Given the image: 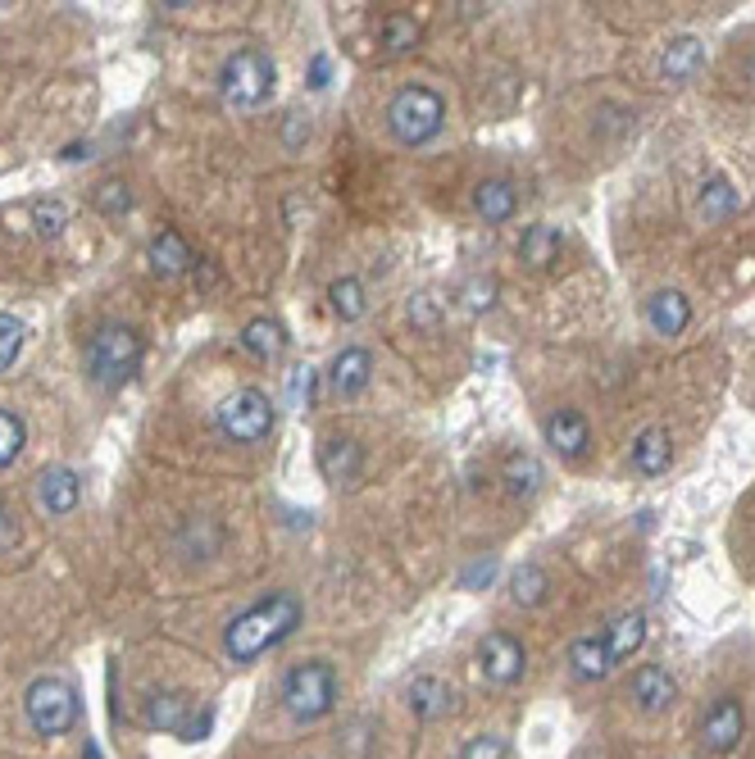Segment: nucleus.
Here are the masks:
<instances>
[{
    "instance_id": "obj_1",
    "label": "nucleus",
    "mask_w": 755,
    "mask_h": 759,
    "mask_svg": "<svg viewBox=\"0 0 755 759\" xmlns=\"http://www.w3.org/2000/svg\"><path fill=\"white\" fill-rule=\"evenodd\" d=\"M300 619H306V605H300L296 591H269L259 605H251L246 614H237L223 628V651H228L233 664H255L264 651L283 646L300 628Z\"/></svg>"
},
{
    "instance_id": "obj_2",
    "label": "nucleus",
    "mask_w": 755,
    "mask_h": 759,
    "mask_svg": "<svg viewBox=\"0 0 755 759\" xmlns=\"http://www.w3.org/2000/svg\"><path fill=\"white\" fill-rule=\"evenodd\" d=\"M283 709L296 718V724H319L337 709V696H342V677L328 660H300L283 673Z\"/></svg>"
},
{
    "instance_id": "obj_3",
    "label": "nucleus",
    "mask_w": 755,
    "mask_h": 759,
    "mask_svg": "<svg viewBox=\"0 0 755 759\" xmlns=\"http://www.w3.org/2000/svg\"><path fill=\"white\" fill-rule=\"evenodd\" d=\"M141 364V332L128 323H100L87 341V373L105 392H119Z\"/></svg>"
},
{
    "instance_id": "obj_4",
    "label": "nucleus",
    "mask_w": 755,
    "mask_h": 759,
    "mask_svg": "<svg viewBox=\"0 0 755 759\" xmlns=\"http://www.w3.org/2000/svg\"><path fill=\"white\" fill-rule=\"evenodd\" d=\"M446 128V96L437 87H401L392 100H387V132L401 141V146H428L437 132Z\"/></svg>"
},
{
    "instance_id": "obj_5",
    "label": "nucleus",
    "mask_w": 755,
    "mask_h": 759,
    "mask_svg": "<svg viewBox=\"0 0 755 759\" xmlns=\"http://www.w3.org/2000/svg\"><path fill=\"white\" fill-rule=\"evenodd\" d=\"M23 714H28V728H32L36 737L55 741V737L73 733V724H78L83 705H78V692H73L64 677L42 673V677L28 682V692H23Z\"/></svg>"
},
{
    "instance_id": "obj_6",
    "label": "nucleus",
    "mask_w": 755,
    "mask_h": 759,
    "mask_svg": "<svg viewBox=\"0 0 755 759\" xmlns=\"http://www.w3.org/2000/svg\"><path fill=\"white\" fill-rule=\"evenodd\" d=\"M274 78H278V68L259 46H237L219 68V92L233 109H259L274 96Z\"/></svg>"
},
{
    "instance_id": "obj_7",
    "label": "nucleus",
    "mask_w": 755,
    "mask_h": 759,
    "mask_svg": "<svg viewBox=\"0 0 755 759\" xmlns=\"http://www.w3.org/2000/svg\"><path fill=\"white\" fill-rule=\"evenodd\" d=\"M214 424H219L223 437L237 441V446H259L264 437L274 432V400L264 396L259 387H242V392H233L228 400L219 405Z\"/></svg>"
},
{
    "instance_id": "obj_8",
    "label": "nucleus",
    "mask_w": 755,
    "mask_h": 759,
    "mask_svg": "<svg viewBox=\"0 0 755 759\" xmlns=\"http://www.w3.org/2000/svg\"><path fill=\"white\" fill-rule=\"evenodd\" d=\"M478 669H482V677L492 682V687H514V682L523 677V669H528V655L519 646V637L487 632L478 641Z\"/></svg>"
},
{
    "instance_id": "obj_9",
    "label": "nucleus",
    "mask_w": 755,
    "mask_h": 759,
    "mask_svg": "<svg viewBox=\"0 0 755 759\" xmlns=\"http://www.w3.org/2000/svg\"><path fill=\"white\" fill-rule=\"evenodd\" d=\"M746 733V709L737 696H720L701 718V741L710 755H729Z\"/></svg>"
},
{
    "instance_id": "obj_10",
    "label": "nucleus",
    "mask_w": 755,
    "mask_h": 759,
    "mask_svg": "<svg viewBox=\"0 0 755 759\" xmlns=\"http://www.w3.org/2000/svg\"><path fill=\"white\" fill-rule=\"evenodd\" d=\"M187 718H192V696L178 692V687H156V692H146L141 701V724L146 728H156V733H178L187 728Z\"/></svg>"
},
{
    "instance_id": "obj_11",
    "label": "nucleus",
    "mask_w": 755,
    "mask_h": 759,
    "mask_svg": "<svg viewBox=\"0 0 755 759\" xmlns=\"http://www.w3.org/2000/svg\"><path fill=\"white\" fill-rule=\"evenodd\" d=\"M542 437H546V446L560 455V460H583L587 446H592V428H587V419L578 409H555L551 419L542 424Z\"/></svg>"
},
{
    "instance_id": "obj_12",
    "label": "nucleus",
    "mask_w": 755,
    "mask_h": 759,
    "mask_svg": "<svg viewBox=\"0 0 755 759\" xmlns=\"http://www.w3.org/2000/svg\"><path fill=\"white\" fill-rule=\"evenodd\" d=\"M628 692H632L641 714H664L678 701V682H673V673L664 664H637Z\"/></svg>"
},
{
    "instance_id": "obj_13",
    "label": "nucleus",
    "mask_w": 755,
    "mask_h": 759,
    "mask_svg": "<svg viewBox=\"0 0 755 759\" xmlns=\"http://www.w3.org/2000/svg\"><path fill=\"white\" fill-rule=\"evenodd\" d=\"M405 705L414 718H424V724H437V718H446L450 709H456V692H450V682L437 677V673H419L405 687Z\"/></svg>"
},
{
    "instance_id": "obj_14",
    "label": "nucleus",
    "mask_w": 755,
    "mask_h": 759,
    "mask_svg": "<svg viewBox=\"0 0 755 759\" xmlns=\"http://www.w3.org/2000/svg\"><path fill=\"white\" fill-rule=\"evenodd\" d=\"M78 501H83V478L73 469L55 464V469H46L42 478H36V505H42L51 519L73 514V510H78Z\"/></svg>"
},
{
    "instance_id": "obj_15",
    "label": "nucleus",
    "mask_w": 755,
    "mask_h": 759,
    "mask_svg": "<svg viewBox=\"0 0 755 759\" xmlns=\"http://www.w3.org/2000/svg\"><path fill=\"white\" fill-rule=\"evenodd\" d=\"M364 469V446L355 437H323L319 441V473L332 482V487H347L355 482Z\"/></svg>"
},
{
    "instance_id": "obj_16",
    "label": "nucleus",
    "mask_w": 755,
    "mask_h": 759,
    "mask_svg": "<svg viewBox=\"0 0 755 759\" xmlns=\"http://www.w3.org/2000/svg\"><path fill=\"white\" fill-rule=\"evenodd\" d=\"M369 377H373V355L364 346L337 351V360L328 364V387H332V396H360L369 387Z\"/></svg>"
},
{
    "instance_id": "obj_17",
    "label": "nucleus",
    "mask_w": 755,
    "mask_h": 759,
    "mask_svg": "<svg viewBox=\"0 0 755 759\" xmlns=\"http://www.w3.org/2000/svg\"><path fill=\"white\" fill-rule=\"evenodd\" d=\"M474 210L487 227H497V223H510L514 210H519V192H514V182L510 178H482L474 186Z\"/></svg>"
},
{
    "instance_id": "obj_18",
    "label": "nucleus",
    "mask_w": 755,
    "mask_h": 759,
    "mask_svg": "<svg viewBox=\"0 0 755 759\" xmlns=\"http://www.w3.org/2000/svg\"><path fill=\"white\" fill-rule=\"evenodd\" d=\"M647 323L656 336H683L692 323V300L683 291H656L647 300Z\"/></svg>"
},
{
    "instance_id": "obj_19",
    "label": "nucleus",
    "mask_w": 755,
    "mask_h": 759,
    "mask_svg": "<svg viewBox=\"0 0 755 759\" xmlns=\"http://www.w3.org/2000/svg\"><path fill=\"white\" fill-rule=\"evenodd\" d=\"M669 464H673V441H669V432L664 428L637 432V441H632V469L641 478H660V473H669Z\"/></svg>"
},
{
    "instance_id": "obj_20",
    "label": "nucleus",
    "mask_w": 755,
    "mask_h": 759,
    "mask_svg": "<svg viewBox=\"0 0 755 759\" xmlns=\"http://www.w3.org/2000/svg\"><path fill=\"white\" fill-rule=\"evenodd\" d=\"M701 64H705V46L696 42V36H678V42H669L664 46V55H660V73H664V83H692L696 73H701Z\"/></svg>"
},
{
    "instance_id": "obj_21",
    "label": "nucleus",
    "mask_w": 755,
    "mask_h": 759,
    "mask_svg": "<svg viewBox=\"0 0 755 759\" xmlns=\"http://www.w3.org/2000/svg\"><path fill=\"white\" fill-rule=\"evenodd\" d=\"M606 646H610V660L615 664L632 660L641 646H647V614H641V610L615 614V623L606 628Z\"/></svg>"
},
{
    "instance_id": "obj_22",
    "label": "nucleus",
    "mask_w": 755,
    "mask_h": 759,
    "mask_svg": "<svg viewBox=\"0 0 755 759\" xmlns=\"http://www.w3.org/2000/svg\"><path fill=\"white\" fill-rule=\"evenodd\" d=\"M570 669L578 682H600L615 660H610V646H606V637H578L574 646H570Z\"/></svg>"
},
{
    "instance_id": "obj_23",
    "label": "nucleus",
    "mask_w": 755,
    "mask_h": 759,
    "mask_svg": "<svg viewBox=\"0 0 755 759\" xmlns=\"http://www.w3.org/2000/svg\"><path fill=\"white\" fill-rule=\"evenodd\" d=\"M146 259H150V269H156L160 278H182V274L196 264V259H192V246H187L178 233H160L156 242H150Z\"/></svg>"
},
{
    "instance_id": "obj_24",
    "label": "nucleus",
    "mask_w": 755,
    "mask_h": 759,
    "mask_svg": "<svg viewBox=\"0 0 755 759\" xmlns=\"http://www.w3.org/2000/svg\"><path fill=\"white\" fill-rule=\"evenodd\" d=\"M560 246H564L560 227H551V223H533V227L523 233V242H519V259L528 264V269H551V264L560 259Z\"/></svg>"
},
{
    "instance_id": "obj_25",
    "label": "nucleus",
    "mask_w": 755,
    "mask_h": 759,
    "mask_svg": "<svg viewBox=\"0 0 755 759\" xmlns=\"http://www.w3.org/2000/svg\"><path fill=\"white\" fill-rule=\"evenodd\" d=\"M242 346L255 355V360H278L287 351V328L278 319H251L242 328Z\"/></svg>"
},
{
    "instance_id": "obj_26",
    "label": "nucleus",
    "mask_w": 755,
    "mask_h": 759,
    "mask_svg": "<svg viewBox=\"0 0 755 759\" xmlns=\"http://www.w3.org/2000/svg\"><path fill=\"white\" fill-rule=\"evenodd\" d=\"M501 482L510 487V496H533V491L546 482V473L538 464V455L514 450V455H506V464H501Z\"/></svg>"
},
{
    "instance_id": "obj_27",
    "label": "nucleus",
    "mask_w": 755,
    "mask_h": 759,
    "mask_svg": "<svg viewBox=\"0 0 755 759\" xmlns=\"http://www.w3.org/2000/svg\"><path fill=\"white\" fill-rule=\"evenodd\" d=\"M328 306L332 314L342 319V323H360L369 314V296H364V282L360 278H337L328 287Z\"/></svg>"
},
{
    "instance_id": "obj_28",
    "label": "nucleus",
    "mask_w": 755,
    "mask_h": 759,
    "mask_svg": "<svg viewBox=\"0 0 755 759\" xmlns=\"http://www.w3.org/2000/svg\"><path fill=\"white\" fill-rule=\"evenodd\" d=\"M546 591H551V578L542 574L538 564L514 568V578H510V600H514V605H523V610H533V605H542V600H546Z\"/></svg>"
},
{
    "instance_id": "obj_29",
    "label": "nucleus",
    "mask_w": 755,
    "mask_h": 759,
    "mask_svg": "<svg viewBox=\"0 0 755 759\" xmlns=\"http://www.w3.org/2000/svg\"><path fill=\"white\" fill-rule=\"evenodd\" d=\"M28 446V428L14 409H0V469H10Z\"/></svg>"
},
{
    "instance_id": "obj_30",
    "label": "nucleus",
    "mask_w": 755,
    "mask_h": 759,
    "mask_svg": "<svg viewBox=\"0 0 755 759\" xmlns=\"http://www.w3.org/2000/svg\"><path fill=\"white\" fill-rule=\"evenodd\" d=\"M414 42H419V23H414L410 14H387L383 19V51L387 55H405V51H414Z\"/></svg>"
},
{
    "instance_id": "obj_31",
    "label": "nucleus",
    "mask_w": 755,
    "mask_h": 759,
    "mask_svg": "<svg viewBox=\"0 0 755 759\" xmlns=\"http://www.w3.org/2000/svg\"><path fill=\"white\" fill-rule=\"evenodd\" d=\"M32 227H36V233H42V237H60L64 233V227H68V205L64 201H32Z\"/></svg>"
},
{
    "instance_id": "obj_32",
    "label": "nucleus",
    "mask_w": 755,
    "mask_h": 759,
    "mask_svg": "<svg viewBox=\"0 0 755 759\" xmlns=\"http://www.w3.org/2000/svg\"><path fill=\"white\" fill-rule=\"evenodd\" d=\"M23 319H14V314H0V373H10L14 368V360L23 355Z\"/></svg>"
},
{
    "instance_id": "obj_33",
    "label": "nucleus",
    "mask_w": 755,
    "mask_h": 759,
    "mask_svg": "<svg viewBox=\"0 0 755 759\" xmlns=\"http://www.w3.org/2000/svg\"><path fill=\"white\" fill-rule=\"evenodd\" d=\"M733 205H737L733 182H729V178H710V186L701 192V214H705V218H724Z\"/></svg>"
},
{
    "instance_id": "obj_34",
    "label": "nucleus",
    "mask_w": 755,
    "mask_h": 759,
    "mask_svg": "<svg viewBox=\"0 0 755 759\" xmlns=\"http://www.w3.org/2000/svg\"><path fill=\"white\" fill-rule=\"evenodd\" d=\"M506 755H510V746H506V737H497V733H478V737H469L465 750H460V759H506Z\"/></svg>"
},
{
    "instance_id": "obj_35",
    "label": "nucleus",
    "mask_w": 755,
    "mask_h": 759,
    "mask_svg": "<svg viewBox=\"0 0 755 759\" xmlns=\"http://www.w3.org/2000/svg\"><path fill=\"white\" fill-rule=\"evenodd\" d=\"M96 205H100L105 214H115V218H119V214H128V210H132V196H128V186H124V182H105L100 192H96Z\"/></svg>"
},
{
    "instance_id": "obj_36",
    "label": "nucleus",
    "mask_w": 755,
    "mask_h": 759,
    "mask_svg": "<svg viewBox=\"0 0 755 759\" xmlns=\"http://www.w3.org/2000/svg\"><path fill=\"white\" fill-rule=\"evenodd\" d=\"M497 300V282H482V278H474L469 287H465V306L469 310H487Z\"/></svg>"
},
{
    "instance_id": "obj_37",
    "label": "nucleus",
    "mask_w": 755,
    "mask_h": 759,
    "mask_svg": "<svg viewBox=\"0 0 755 759\" xmlns=\"http://www.w3.org/2000/svg\"><path fill=\"white\" fill-rule=\"evenodd\" d=\"M210 724H214V714H210V709H201L196 718H187V728H182V741H205Z\"/></svg>"
},
{
    "instance_id": "obj_38",
    "label": "nucleus",
    "mask_w": 755,
    "mask_h": 759,
    "mask_svg": "<svg viewBox=\"0 0 755 759\" xmlns=\"http://www.w3.org/2000/svg\"><path fill=\"white\" fill-rule=\"evenodd\" d=\"M410 319L424 323V328H433V319H437V314H433V296H414V300H410Z\"/></svg>"
},
{
    "instance_id": "obj_39",
    "label": "nucleus",
    "mask_w": 755,
    "mask_h": 759,
    "mask_svg": "<svg viewBox=\"0 0 755 759\" xmlns=\"http://www.w3.org/2000/svg\"><path fill=\"white\" fill-rule=\"evenodd\" d=\"M310 392H315V368H296V373H291V396H296V400H300V396L310 400Z\"/></svg>"
},
{
    "instance_id": "obj_40",
    "label": "nucleus",
    "mask_w": 755,
    "mask_h": 759,
    "mask_svg": "<svg viewBox=\"0 0 755 759\" xmlns=\"http://www.w3.org/2000/svg\"><path fill=\"white\" fill-rule=\"evenodd\" d=\"M10 537H14V519L6 505H0V542H10Z\"/></svg>"
},
{
    "instance_id": "obj_41",
    "label": "nucleus",
    "mask_w": 755,
    "mask_h": 759,
    "mask_svg": "<svg viewBox=\"0 0 755 759\" xmlns=\"http://www.w3.org/2000/svg\"><path fill=\"white\" fill-rule=\"evenodd\" d=\"M287 141H291V146L300 141V119H291V124H287Z\"/></svg>"
}]
</instances>
